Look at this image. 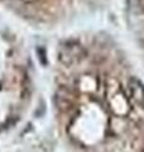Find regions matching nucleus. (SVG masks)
<instances>
[{
  "instance_id": "nucleus-1",
  "label": "nucleus",
  "mask_w": 144,
  "mask_h": 152,
  "mask_svg": "<svg viewBox=\"0 0 144 152\" xmlns=\"http://www.w3.org/2000/svg\"><path fill=\"white\" fill-rule=\"evenodd\" d=\"M85 50L76 42H66L60 47L58 60L66 66H72L80 62L85 57Z\"/></svg>"
},
{
  "instance_id": "nucleus-2",
  "label": "nucleus",
  "mask_w": 144,
  "mask_h": 152,
  "mask_svg": "<svg viewBox=\"0 0 144 152\" xmlns=\"http://www.w3.org/2000/svg\"><path fill=\"white\" fill-rule=\"evenodd\" d=\"M128 88H129L132 100L135 103L138 107L144 108V85L139 81L138 79L132 77L128 83Z\"/></svg>"
}]
</instances>
